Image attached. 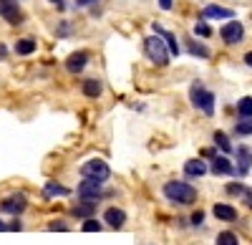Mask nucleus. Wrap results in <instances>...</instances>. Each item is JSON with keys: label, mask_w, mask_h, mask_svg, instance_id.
Instances as JSON below:
<instances>
[{"label": "nucleus", "mask_w": 252, "mask_h": 245, "mask_svg": "<svg viewBox=\"0 0 252 245\" xmlns=\"http://www.w3.org/2000/svg\"><path fill=\"white\" fill-rule=\"evenodd\" d=\"M212 215L222 222H235L237 220V210L232 205H227V202H215V208H212Z\"/></svg>", "instance_id": "12"}, {"label": "nucleus", "mask_w": 252, "mask_h": 245, "mask_svg": "<svg viewBox=\"0 0 252 245\" xmlns=\"http://www.w3.org/2000/svg\"><path fill=\"white\" fill-rule=\"evenodd\" d=\"M91 3H98V0H76V5H91Z\"/></svg>", "instance_id": "35"}, {"label": "nucleus", "mask_w": 252, "mask_h": 245, "mask_svg": "<svg viewBox=\"0 0 252 245\" xmlns=\"http://www.w3.org/2000/svg\"><path fill=\"white\" fill-rule=\"evenodd\" d=\"M152 28H154V33H157V35H161V38H164V43H166V48H169V53H172V56H179V51H182V48H179V43H177L174 33L164 31V28H161L159 23H154Z\"/></svg>", "instance_id": "15"}, {"label": "nucleus", "mask_w": 252, "mask_h": 245, "mask_svg": "<svg viewBox=\"0 0 252 245\" xmlns=\"http://www.w3.org/2000/svg\"><path fill=\"white\" fill-rule=\"evenodd\" d=\"M68 33H71V26H68V23H61V26H58V35H61V38H66Z\"/></svg>", "instance_id": "31"}, {"label": "nucleus", "mask_w": 252, "mask_h": 245, "mask_svg": "<svg viewBox=\"0 0 252 245\" xmlns=\"http://www.w3.org/2000/svg\"><path fill=\"white\" fill-rule=\"evenodd\" d=\"M250 170H252V149L242 144V147H237V167H235V175L237 177H245Z\"/></svg>", "instance_id": "11"}, {"label": "nucleus", "mask_w": 252, "mask_h": 245, "mask_svg": "<svg viewBox=\"0 0 252 245\" xmlns=\"http://www.w3.org/2000/svg\"><path fill=\"white\" fill-rule=\"evenodd\" d=\"M26 208H28V200H26V195H23V192H18V195H8V197H3V202H0V210L8 212V215H13V217L23 215V212H26Z\"/></svg>", "instance_id": "7"}, {"label": "nucleus", "mask_w": 252, "mask_h": 245, "mask_svg": "<svg viewBox=\"0 0 252 245\" xmlns=\"http://www.w3.org/2000/svg\"><path fill=\"white\" fill-rule=\"evenodd\" d=\"M86 66H89V53H86V51H73V53L66 58V71H68V73H81Z\"/></svg>", "instance_id": "10"}, {"label": "nucleus", "mask_w": 252, "mask_h": 245, "mask_svg": "<svg viewBox=\"0 0 252 245\" xmlns=\"http://www.w3.org/2000/svg\"><path fill=\"white\" fill-rule=\"evenodd\" d=\"M0 230H8V225H5V222H3V220H0Z\"/></svg>", "instance_id": "39"}, {"label": "nucleus", "mask_w": 252, "mask_h": 245, "mask_svg": "<svg viewBox=\"0 0 252 245\" xmlns=\"http://www.w3.org/2000/svg\"><path fill=\"white\" fill-rule=\"evenodd\" d=\"M209 170H212L215 175H235L232 162H229L224 154H217V157L212 159V165H209Z\"/></svg>", "instance_id": "16"}, {"label": "nucleus", "mask_w": 252, "mask_h": 245, "mask_svg": "<svg viewBox=\"0 0 252 245\" xmlns=\"http://www.w3.org/2000/svg\"><path fill=\"white\" fill-rule=\"evenodd\" d=\"M224 192L227 195H232V197H252V190L247 187V185H242V182H229V185L224 187Z\"/></svg>", "instance_id": "21"}, {"label": "nucleus", "mask_w": 252, "mask_h": 245, "mask_svg": "<svg viewBox=\"0 0 252 245\" xmlns=\"http://www.w3.org/2000/svg\"><path fill=\"white\" fill-rule=\"evenodd\" d=\"M189 222H192V225H202V222H204V212L202 210L192 212V220H189Z\"/></svg>", "instance_id": "30"}, {"label": "nucleus", "mask_w": 252, "mask_h": 245, "mask_svg": "<svg viewBox=\"0 0 252 245\" xmlns=\"http://www.w3.org/2000/svg\"><path fill=\"white\" fill-rule=\"evenodd\" d=\"M8 230H20V220H13L10 225H8Z\"/></svg>", "instance_id": "34"}, {"label": "nucleus", "mask_w": 252, "mask_h": 245, "mask_svg": "<svg viewBox=\"0 0 252 245\" xmlns=\"http://www.w3.org/2000/svg\"><path fill=\"white\" fill-rule=\"evenodd\" d=\"M103 222H106L109 228L119 230V228H124V222H126V212L121 208H109L106 212H103Z\"/></svg>", "instance_id": "13"}, {"label": "nucleus", "mask_w": 252, "mask_h": 245, "mask_svg": "<svg viewBox=\"0 0 252 245\" xmlns=\"http://www.w3.org/2000/svg\"><path fill=\"white\" fill-rule=\"evenodd\" d=\"M71 215H73V217H78L81 222H83V220H89V217H94V215H96V202H86V200H81L78 205H73V208H71Z\"/></svg>", "instance_id": "14"}, {"label": "nucleus", "mask_w": 252, "mask_h": 245, "mask_svg": "<svg viewBox=\"0 0 252 245\" xmlns=\"http://www.w3.org/2000/svg\"><path fill=\"white\" fill-rule=\"evenodd\" d=\"M48 3H53V5H58V8L63 10V0H48Z\"/></svg>", "instance_id": "38"}, {"label": "nucleus", "mask_w": 252, "mask_h": 245, "mask_svg": "<svg viewBox=\"0 0 252 245\" xmlns=\"http://www.w3.org/2000/svg\"><path fill=\"white\" fill-rule=\"evenodd\" d=\"M33 51H35V38L28 35V38H18L15 40V53L18 56H31Z\"/></svg>", "instance_id": "20"}, {"label": "nucleus", "mask_w": 252, "mask_h": 245, "mask_svg": "<svg viewBox=\"0 0 252 245\" xmlns=\"http://www.w3.org/2000/svg\"><path fill=\"white\" fill-rule=\"evenodd\" d=\"M144 51H146V56H149V61H154L157 66H166L169 64V48H166V43H164V38L161 35H149L144 40Z\"/></svg>", "instance_id": "3"}, {"label": "nucleus", "mask_w": 252, "mask_h": 245, "mask_svg": "<svg viewBox=\"0 0 252 245\" xmlns=\"http://www.w3.org/2000/svg\"><path fill=\"white\" fill-rule=\"evenodd\" d=\"M81 89H83V96H89V99H98V96H101V91H103L101 81H96V78H86Z\"/></svg>", "instance_id": "19"}, {"label": "nucleus", "mask_w": 252, "mask_h": 245, "mask_svg": "<svg viewBox=\"0 0 252 245\" xmlns=\"http://www.w3.org/2000/svg\"><path fill=\"white\" fill-rule=\"evenodd\" d=\"M0 18H3L5 23H10V26H20L26 20L23 10H20V5H18V0H0Z\"/></svg>", "instance_id": "6"}, {"label": "nucleus", "mask_w": 252, "mask_h": 245, "mask_svg": "<svg viewBox=\"0 0 252 245\" xmlns=\"http://www.w3.org/2000/svg\"><path fill=\"white\" fill-rule=\"evenodd\" d=\"M189 101H192V106L199 109L202 114H207V116L215 114V94L209 89H204L199 81H194L192 89H189Z\"/></svg>", "instance_id": "2"}, {"label": "nucleus", "mask_w": 252, "mask_h": 245, "mask_svg": "<svg viewBox=\"0 0 252 245\" xmlns=\"http://www.w3.org/2000/svg\"><path fill=\"white\" fill-rule=\"evenodd\" d=\"M101 228H103V222L96 220V217H89V220L81 222V230H83V233H98Z\"/></svg>", "instance_id": "27"}, {"label": "nucleus", "mask_w": 252, "mask_h": 245, "mask_svg": "<svg viewBox=\"0 0 252 245\" xmlns=\"http://www.w3.org/2000/svg\"><path fill=\"white\" fill-rule=\"evenodd\" d=\"M245 64L252 69V51H250V53H245Z\"/></svg>", "instance_id": "36"}, {"label": "nucleus", "mask_w": 252, "mask_h": 245, "mask_svg": "<svg viewBox=\"0 0 252 245\" xmlns=\"http://www.w3.org/2000/svg\"><path fill=\"white\" fill-rule=\"evenodd\" d=\"M76 192H78V200H86V202H98L103 197L101 182H94V179H81Z\"/></svg>", "instance_id": "8"}, {"label": "nucleus", "mask_w": 252, "mask_h": 245, "mask_svg": "<svg viewBox=\"0 0 252 245\" xmlns=\"http://www.w3.org/2000/svg\"><path fill=\"white\" fill-rule=\"evenodd\" d=\"M159 5H161V10H172L174 0H159Z\"/></svg>", "instance_id": "32"}, {"label": "nucleus", "mask_w": 252, "mask_h": 245, "mask_svg": "<svg viewBox=\"0 0 252 245\" xmlns=\"http://www.w3.org/2000/svg\"><path fill=\"white\" fill-rule=\"evenodd\" d=\"M215 144H217L224 154L232 152V141H229V137H227L224 132H215Z\"/></svg>", "instance_id": "25"}, {"label": "nucleus", "mask_w": 252, "mask_h": 245, "mask_svg": "<svg viewBox=\"0 0 252 245\" xmlns=\"http://www.w3.org/2000/svg\"><path fill=\"white\" fill-rule=\"evenodd\" d=\"M202 154L209 157V159H215V157H217V149H202Z\"/></svg>", "instance_id": "33"}, {"label": "nucleus", "mask_w": 252, "mask_h": 245, "mask_svg": "<svg viewBox=\"0 0 252 245\" xmlns=\"http://www.w3.org/2000/svg\"><path fill=\"white\" fill-rule=\"evenodd\" d=\"M43 195H46V197H66V195H71V190L63 187V185H58V182H48L46 190H43Z\"/></svg>", "instance_id": "22"}, {"label": "nucleus", "mask_w": 252, "mask_h": 245, "mask_svg": "<svg viewBox=\"0 0 252 245\" xmlns=\"http://www.w3.org/2000/svg\"><path fill=\"white\" fill-rule=\"evenodd\" d=\"M215 245H240V238H237V233H232V230H222V233L217 235Z\"/></svg>", "instance_id": "24"}, {"label": "nucleus", "mask_w": 252, "mask_h": 245, "mask_svg": "<svg viewBox=\"0 0 252 245\" xmlns=\"http://www.w3.org/2000/svg\"><path fill=\"white\" fill-rule=\"evenodd\" d=\"M235 134H237V137H250V134H252V119H237Z\"/></svg>", "instance_id": "26"}, {"label": "nucleus", "mask_w": 252, "mask_h": 245, "mask_svg": "<svg viewBox=\"0 0 252 245\" xmlns=\"http://www.w3.org/2000/svg\"><path fill=\"white\" fill-rule=\"evenodd\" d=\"M220 38L224 40L227 46H237L245 40V28L240 20H227V23L220 28Z\"/></svg>", "instance_id": "5"}, {"label": "nucleus", "mask_w": 252, "mask_h": 245, "mask_svg": "<svg viewBox=\"0 0 252 245\" xmlns=\"http://www.w3.org/2000/svg\"><path fill=\"white\" fill-rule=\"evenodd\" d=\"M161 192L169 202H174V205H194L197 202V190L192 185H187V182H182V179H169L161 187Z\"/></svg>", "instance_id": "1"}, {"label": "nucleus", "mask_w": 252, "mask_h": 245, "mask_svg": "<svg viewBox=\"0 0 252 245\" xmlns=\"http://www.w3.org/2000/svg\"><path fill=\"white\" fill-rule=\"evenodd\" d=\"M48 230H53V233H66V230H68V222H63V220H53L51 225H48Z\"/></svg>", "instance_id": "29"}, {"label": "nucleus", "mask_w": 252, "mask_h": 245, "mask_svg": "<svg viewBox=\"0 0 252 245\" xmlns=\"http://www.w3.org/2000/svg\"><path fill=\"white\" fill-rule=\"evenodd\" d=\"M3 58H8V48H5V46H0V61H3Z\"/></svg>", "instance_id": "37"}, {"label": "nucleus", "mask_w": 252, "mask_h": 245, "mask_svg": "<svg viewBox=\"0 0 252 245\" xmlns=\"http://www.w3.org/2000/svg\"><path fill=\"white\" fill-rule=\"evenodd\" d=\"M184 46H187L189 53L197 56V58H209V48H207L204 43H199V40H194V38H187V40H184Z\"/></svg>", "instance_id": "18"}, {"label": "nucleus", "mask_w": 252, "mask_h": 245, "mask_svg": "<svg viewBox=\"0 0 252 245\" xmlns=\"http://www.w3.org/2000/svg\"><path fill=\"white\" fill-rule=\"evenodd\" d=\"M207 165H204V159H187L184 162V175L187 177H204L207 175Z\"/></svg>", "instance_id": "17"}, {"label": "nucleus", "mask_w": 252, "mask_h": 245, "mask_svg": "<svg viewBox=\"0 0 252 245\" xmlns=\"http://www.w3.org/2000/svg\"><path fill=\"white\" fill-rule=\"evenodd\" d=\"M232 15H235L232 8H224V5H217V3L207 5V8L199 13L202 20H232Z\"/></svg>", "instance_id": "9"}, {"label": "nucleus", "mask_w": 252, "mask_h": 245, "mask_svg": "<svg viewBox=\"0 0 252 245\" xmlns=\"http://www.w3.org/2000/svg\"><path fill=\"white\" fill-rule=\"evenodd\" d=\"M81 177L83 179H94V182H106L111 177V167L103 159H89L86 165H81Z\"/></svg>", "instance_id": "4"}, {"label": "nucleus", "mask_w": 252, "mask_h": 245, "mask_svg": "<svg viewBox=\"0 0 252 245\" xmlns=\"http://www.w3.org/2000/svg\"><path fill=\"white\" fill-rule=\"evenodd\" d=\"M237 116L240 119H252V96H242L237 101Z\"/></svg>", "instance_id": "23"}, {"label": "nucleus", "mask_w": 252, "mask_h": 245, "mask_svg": "<svg viewBox=\"0 0 252 245\" xmlns=\"http://www.w3.org/2000/svg\"><path fill=\"white\" fill-rule=\"evenodd\" d=\"M194 33H197V35H202V38H209V35H212V28L207 26V20H202V18H199V20H197V26H194Z\"/></svg>", "instance_id": "28"}]
</instances>
